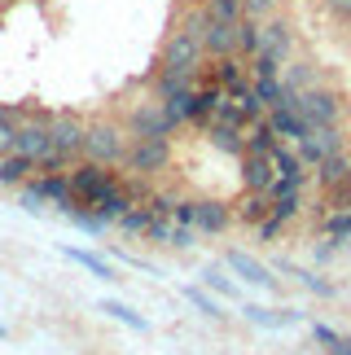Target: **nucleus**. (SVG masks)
<instances>
[{"label":"nucleus","instance_id":"4","mask_svg":"<svg viewBox=\"0 0 351 355\" xmlns=\"http://www.w3.org/2000/svg\"><path fill=\"white\" fill-rule=\"evenodd\" d=\"M228 268H233V272H237L241 281L259 285V290H273V277H268V268H264V263H255L250 254H241V250H233V254H228Z\"/></svg>","mask_w":351,"mask_h":355},{"label":"nucleus","instance_id":"12","mask_svg":"<svg viewBox=\"0 0 351 355\" xmlns=\"http://www.w3.org/2000/svg\"><path fill=\"white\" fill-rule=\"evenodd\" d=\"M312 338H316V343H320V347H325V351H329V347H334V343H339V338H343V334H339V329H329V324H312Z\"/></svg>","mask_w":351,"mask_h":355},{"label":"nucleus","instance_id":"1","mask_svg":"<svg viewBox=\"0 0 351 355\" xmlns=\"http://www.w3.org/2000/svg\"><path fill=\"white\" fill-rule=\"evenodd\" d=\"M13 154L31 158L35 167H53V132H49V123H26V128H18Z\"/></svg>","mask_w":351,"mask_h":355},{"label":"nucleus","instance_id":"13","mask_svg":"<svg viewBox=\"0 0 351 355\" xmlns=\"http://www.w3.org/2000/svg\"><path fill=\"white\" fill-rule=\"evenodd\" d=\"M329 355H351V338H339V343L329 347Z\"/></svg>","mask_w":351,"mask_h":355},{"label":"nucleus","instance_id":"2","mask_svg":"<svg viewBox=\"0 0 351 355\" xmlns=\"http://www.w3.org/2000/svg\"><path fill=\"white\" fill-rule=\"evenodd\" d=\"M84 154L92 158V162H119L128 154V145H123V132L119 128H110V123H97V128H88V136H84Z\"/></svg>","mask_w":351,"mask_h":355},{"label":"nucleus","instance_id":"7","mask_svg":"<svg viewBox=\"0 0 351 355\" xmlns=\"http://www.w3.org/2000/svg\"><path fill=\"white\" fill-rule=\"evenodd\" d=\"M31 167H35V162H31V158H22V154H9V158H0V184H22Z\"/></svg>","mask_w":351,"mask_h":355},{"label":"nucleus","instance_id":"6","mask_svg":"<svg viewBox=\"0 0 351 355\" xmlns=\"http://www.w3.org/2000/svg\"><path fill=\"white\" fill-rule=\"evenodd\" d=\"M62 254L71 259V263H79V268H88L92 277H101V281H114V268L105 263V259H97V254H92V250H71V245H66Z\"/></svg>","mask_w":351,"mask_h":355},{"label":"nucleus","instance_id":"8","mask_svg":"<svg viewBox=\"0 0 351 355\" xmlns=\"http://www.w3.org/2000/svg\"><path fill=\"white\" fill-rule=\"evenodd\" d=\"M185 298H189V303H194L198 311H202V316H224V311H220V303H215V298H207V294H202V290H194V285H189V290H185Z\"/></svg>","mask_w":351,"mask_h":355},{"label":"nucleus","instance_id":"10","mask_svg":"<svg viewBox=\"0 0 351 355\" xmlns=\"http://www.w3.org/2000/svg\"><path fill=\"white\" fill-rule=\"evenodd\" d=\"M325 233H329L334 241L351 237V211H343V215H329V220H325Z\"/></svg>","mask_w":351,"mask_h":355},{"label":"nucleus","instance_id":"3","mask_svg":"<svg viewBox=\"0 0 351 355\" xmlns=\"http://www.w3.org/2000/svg\"><path fill=\"white\" fill-rule=\"evenodd\" d=\"M241 316L250 324H259V329H286V324H299L303 311H273V307H259V303H246L241 307Z\"/></svg>","mask_w":351,"mask_h":355},{"label":"nucleus","instance_id":"9","mask_svg":"<svg viewBox=\"0 0 351 355\" xmlns=\"http://www.w3.org/2000/svg\"><path fill=\"white\" fill-rule=\"evenodd\" d=\"M202 281H207V285H211L215 294H224V298H237V285L228 281V277H224L220 268H211V272H207V277H202Z\"/></svg>","mask_w":351,"mask_h":355},{"label":"nucleus","instance_id":"5","mask_svg":"<svg viewBox=\"0 0 351 355\" xmlns=\"http://www.w3.org/2000/svg\"><path fill=\"white\" fill-rule=\"evenodd\" d=\"M101 311H105V316H114L119 324H128V329H137V334H150V320H145L141 311H132L128 303H114V298H105Z\"/></svg>","mask_w":351,"mask_h":355},{"label":"nucleus","instance_id":"14","mask_svg":"<svg viewBox=\"0 0 351 355\" xmlns=\"http://www.w3.org/2000/svg\"><path fill=\"white\" fill-rule=\"evenodd\" d=\"M5 338H9V329H5V324H0V343H5Z\"/></svg>","mask_w":351,"mask_h":355},{"label":"nucleus","instance_id":"11","mask_svg":"<svg viewBox=\"0 0 351 355\" xmlns=\"http://www.w3.org/2000/svg\"><path fill=\"white\" fill-rule=\"evenodd\" d=\"M13 141H18V128L0 114V154H13Z\"/></svg>","mask_w":351,"mask_h":355}]
</instances>
